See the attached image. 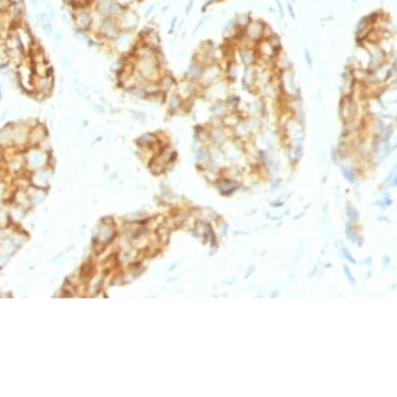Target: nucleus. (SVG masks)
<instances>
[{"label":"nucleus","mask_w":397,"mask_h":397,"mask_svg":"<svg viewBox=\"0 0 397 397\" xmlns=\"http://www.w3.org/2000/svg\"><path fill=\"white\" fill-rule=\"evenodd\" d=\"M96 9L102 18H116L122 10L115 0H96Z\"/></svg>","instance_id":"f03ea898"},{"label":"nucleus","mask_w":397,"mask_h":397,"mask_svg":"<svg viewBox=\"0 0 397 397\" xmlns=\"http://www.w3.org/2000/svg\"><path fill=\"white\" fill-rule=\"evenodd\" d=\"M170 105H171V108L172 109H174V108H177V106L179 105V99L177 98V97H173L172 99H171V103H170Z\"/></svg>","instance_id":"ddd939ff"},{"label":"nucleus","mask_w":397,"mask_h":397,"mask_svg":"<svg viewBox=\"0 0 397 397\" xmlns=\"http://www.w3.org/2000/svg\"><path fill=\"white\" fill-rule=\"evenodd\" d=\"M100 35L105 38H116L119 34V26L115 18H102L99 26Z\"/></svg>","instance_id":"20e7f679"},{"label":"nucleus","mask_w":397,"mask_h":397,"mask_svg":"<svg viewBox=\"0 0 397 397\" xmlns=\"http://www.w3.org/2000/svg\"><path fill=\"white\" fill-rule=\"evenodd\" d=\"M115 39L117 47L120 51H126L131 46L132 37L130 32H127V30H122V33H119Z\"/></svg>","instance_id":"39448f33"},{"label":"nucleus","mask_w":397,"mask_h":397,"mask_svg":"<svg viewBox=\"0 0 397 397\" xmlns=\"http://www.w3.org/2000/svg\"><path fill=\"white\" fill-rule=\"evenodd\" d=\"M153 8H154V6H151V8H149V10H148L147 13H146V17H148V16H149V14H151L152 12H153Z\"/></svg>","instance_id":"4468645a"},{"label":"nucleus","mask_w":397,"mask_h":397,"mask_svg":"<svg viewBox=\"0 0 397 397\" xmlns=\"http://www.w3.org/2000/svg\"><path fill=\"white\" fill-rule=\"evenodd\" d=\"M29 3L33 6H38V0H29Z\"/></svg>","instance_id":"2eb2a0df"},{"label":"nucleus","mask_w":397,"mask_h":397,"mask_svg":"<svg viewBox=\"0 0 397 397\" xmlns=\"http://www.w3.org/2000/svg\"><path fill=\"white\" fill-rule=\"evenodd\" d=\"M45 6H46V8H47V11H48L47 14L49 15L50 19H51V20H55V19H56V11H55V9L53 8L52 4H51L50 2H46V3H45Z\"/></svg>","instance_id":"6e6552de"},{"label":"nucleus","mask_w":397,"mask_h":397,"mask_svg":"<svg viewBox=\"0 0 397 397\" xmlns=\"http://www.w3.org/2000/svg\"><path fill=\"white\" fill-rule=\"evenodd\" d=\"M28 137V133H26L25 128L23 126H16L13 127V142L19 143V142H25V140Z\"/></svg>","instance_id":"0eeeda50"},{"label":"nucleus","mask_w":397,"mask_h":397,"mask_svg":"<svg viewBox=\"0 0 397 397\" xmlns=\"http://www.w3.org/2000/svg\"><path fill=\"white\" fill-rule=\"evenodd\" d=\"M89 105L91 106V109H93V111L94 112H96L97 114H104L105 113V110L103 109V106H101L100 104H98V103H96V102H89Z\"/></svg>","instance_id":"9d476101"},{"label":"nucleus","mask_w":397,"mask_h":397,"mask_svg":"<svg viewBox=\"0 0 397 397\" xmlns=\"http://www.w3.org/2000/svg\"><path fill=\"white\" fill-rule=\"evenodd\" d=\"M47 131L44 128V126H36L30 133H28V141L34 142V143H40L43 142L46 137Z\"/></svg>","instance_id":"423d86ee"},{"label":"nucleus","mask_w":397,"mask_h":397,"mask_svg":"<svg viewBox=\"0 0 397 397\" xmlns=\"http://www.w3.org/2000/svg\"><path fill=\"white\" fill-rule=\"evenodd\" d=\"M93 15L85 8L76 9L73 14V20L76 28L84 30V32L93 25Z\"/></svg>","instance_id":"7ed1b4c3"},{"label":"nucleus","mask_w":397,"mask_h":397,"mask_svg":"<svg viewBox=\"0 0 397 397\" xmlns=\"http://www.w3.org/2000/svg\"><path fill=\"white\" fill-rule=\"evenodd\" d=\"M54 42L57 44H63L64 42V37L60 32H56L54 35Z\"/></svg>","instance_id":"f8f14e48"},{"label":"nucleus","mask_w":397,"mask_h":397,"mask_svg":"<svg viewBox=\"0 0 397 397\" xmlns=\"http://www.w3.org/2000/svg\"><path fill=\"white\" fill-rule=\"evenodd\" d=\"M62 66L65 69H70L71 68V62H70V58L68 53H64L63 57H62Z\"/></svg>","instance_id":"9b49d317"},{"label":"nucleus","mask_w":397,"mask_h":397,"mask_svg":"<svg viewBox=\"0 0 397 397\" xmlns=\"http://www.w3.org/2000/svg\"><path fill=\"white\" fill-rule=\"evenodd\" d=\"M41 26H42L43 32L46 34V36L50 37L51 34H52V22H48V23L42 24Z\"/></svg>","instance_id":"1a4fd4ad"},{"label":"nucleus","mask_w":397,"mask_h":397,"mask_svg":"<svg viewBox=\"0 0 397 397\" xmlns=\"http://www.w3.org/2000/svg\"><path fill=\"white\" fill-rule=\"evenodd\" d=\"M115 19L117 21L119 29L127 30V32H130V30L135 28L136 25L139 24V16H137V14L133 10L128 8L122 9Z\"/></svg>","instance_id":"f257e3e1"}]
</instances>
